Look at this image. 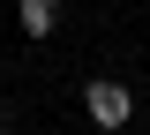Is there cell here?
Instances as JSON below:
<instances>
[{
    "instance_id": "cell-1",
    "label": "cell",
    "mask_w": 150,
    "mask_h": 135,
    "mask_svg": "<svg viewBox=\"0 0 150 135\" xmlns=\"http://www.w3.org/2000/svg\"><path fill=\"white\" fill-rule=\"evenodd\" d=\"M83 113H90L98 128H128L135 120V90L112 83V75H98V83H83Z\"/></svg>"
},
{
    "instance_id": "cell-2",
    "label": "cell",
    "mask_w": 150,
    "mask_h": 135,
    "mask_svg": "<svg viewBox=\"0 0 150 135\" xmlns=\"http://www.w3.org/2000/svg\"><path fill=\"white\" fill-rule=\"evenodd\" d=\"M15 23H23V38H53L60 30V0H15Z\"/></svg>"
},
{
    "instance_id": "cell-3",
    "label": "cell",
    "mask_w": 150,
    "mask_h": 135,
    "mask_svg": "<svg viewBox=\"0 0 150 135\" xmlns=\"http://www.w3.org/2000/svg\"><path fill=\"white\" fill-rule=\"evenodd\" d=\"M0 128H8V105H0Z\"/></svg>"
}]
</instances>
